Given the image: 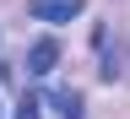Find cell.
I'll use <instances>...</instances> for the list:
<instances>
[{
    "mask_svg": "<svg viewBox=\"0 0 130 119\" xmlns=\"http://www.w3.org/2000/svg\"><path fill=\"white\" fill-rule=\"evenodd\" d=\"M54 108H60V119H81V97H76V92H60Z\"/></svg>",
    "mask_w": 130,
    "mask_h": 119,
    "instance_id": "277c9868",
    "label": "cell"
},
{
    "mask_svg": "<svg viewBox=\"0 0 130 119\" xmlns=\"http://www.w3.org/2000/svg\"><path fill=\"white\" fill-rule=\"evenodd\" d=\"M54 65H60V43H54V38H38V43L27 49V71H32V76H49Z\"/></svg>",
    "mask_w": 130,
    "mask_h": 119,
    "instance_id": "7a4b0ae2",
    "label": "cell"
},
{
    "mask_svg": "<svg viewBox=\"0 0 130 119\" xmlns=\"http://www.w3.org/2000/svg\"><path fill=\"white\" fill-rule=\"evenodd\" d=\"M38 108H43L38 97H22V103H16V119H38Z\"/></svg>",
    "mask_w": 130,
    "mask_h": 119,
    "instance_id": "5b68a950",
    "label": "cell"
},
{
    "mask_svg": "<svg viewBox=\"0 0 130 119\" xmlns=\"http://www.w3.org/2000/svg\"><path fill=\"white\" fill-rule=\"evenodd\" d=\"M81 16V0H32V22H71Z\"/></svg>",
    "mask_w": 130,
    "mask_h": 119,
    "instance_id": "6da1fadb",
    "label": "cell"
},
{
    "mask_svg": "<svg viewBox=\"0 0 130 119\" xmlns=\"http://www.w3.org/2000/svg\"><path fill=\"white\" fill-rule=\"evenodd\" d=\"M125 65H130V49H108V54H103V81H119Z\"/></svg>",
    "mask_w": 130,
    "mask_h": 119,
    "instance_id": "3957f363",
    "label": "cell"
}]
</instances>
